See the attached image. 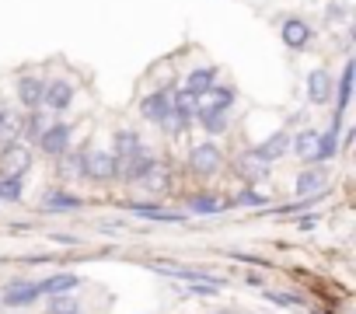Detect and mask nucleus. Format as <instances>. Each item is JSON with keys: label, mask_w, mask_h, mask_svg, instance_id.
<instances>
[{"label": "nucleus", "mask_w": 356, "mask_h": 314, "mask_svg": "<svg viewBox=\"0 0 356 314\" xmlns=\"http://www.w3.org/2000/svg\"><path fill=\"white\" fill-rule=\"evenodd\" d=\"M35 165V150L18 140V136H8L0 140V175H29Z\"/></svg>", "instance_id": "nucleus-1"}, {"label": "nucleus", "mask_w": 356, "mask_h": 314, "mask_svg": "<svg viewBox=\"0 0 356 314\" xmlns=\"http://www.w3.org/2000/svg\"><path fill=\"white\" fill-rule=\"evenodd\" d=\"M157 161H161V157H157L147 143H140L133 154L119 157V179H115V182H122V185H140V182H143V175H147Z\"/></svg>", "instance_id": "nucleus-2"}, {"label": "nucleus", "mask_w": 356, "mask_h": 314, "mask_svg": "<svg viewBox=\"0 0 356 314\" xmlns=\"http://www.w3.org/2000/svg\"><path fill=\"white\" fill-rule=\"evenodd\" d=\"M186 165H189V172H193V175L210 179V175H217V172L224 168V147H220V143H213V140H203V143L189 147Z\"/></svg>", "instance_id": "nucleus-3"}, {"label": "nucleus", "mask_w": 356, "mask_h": 314, "mask_svg": "<svg viewBox=\"0 0 356 314\" xmlns=\"http://www.w3.org/2000/svg\"><path fill=\"white\" fill-rule=\"evenodd\" d=\"M115 179H119V157H115L112 150L91 147V150H88V165H84V182L112 185Z\"/></svg>", "instance_id": "nucleus-4"}, {"label": "nucleus", "mask_w": 356, "mask_h": 314, "mask_svg": "<svg viewBox=\"0 0 356 314\" xmlns=\"http://www.w3.org/2000/svg\"><path fill=\"white\" fill-rule=\"evenodd\" d=\"M70 147H74V122H63V119H53L42 129V136L35 140V150L46 154V157H53V161H56L63 150H70Z\"/></svg>", "instance_id": "nucleus-5"}, {"label": "nucleus", "mask_w": 356, "mask_h": 314, "mask_svg": "<svg viewBox=\"0 0 356 314\" xmlns=\"http://www.w3.org/2000/svg\"><path fill=\"white\" fill-rule=\"evenodd\" d=\"M140 115H143V122H150L157 129H168V122H171V88H157V91L143 94L140 98Z\"/></svg>", "instance_id": "nucleus-6"}, {"label": "nucleus", "mask_w": 356, "mask_h": 314, "mask_svg": "<svg viewBox=\"0 0 356 314\" xmlns=\"http://www.w3.org/2000/svg\"><path fill=\"white\" fill-rule=\"evenodd\" d=\"M280 39H283L286 49L304 53V49L314 42V25H311L307 18H300V15H290V18L280 22Z\"/></svg>", "instance_id": "nucleus-7"}, {"label": "nucleus", "mask_w": 356, "mask_h": 314, "mask_svg": "<svg viewBox=\"0 0 356 314\" xmlns=\"http://www.w3.org/2000/svg\"><path fill=\"white\" fill-rule=\"evenodd\" d=\"M74 98H77V88H74L67 77H53V81H46L42 108H46L49 115H60V112H67V108L74 105Z\"/></svg>", "instance_id": "nucleus-8"}, {"label": "nucleus", "mask_w": 356, "mask_h": 314, "mask_svg": "<svg viewBox=\"0 0 356 314\" xmlns=\"http://www.w3.org/2000/svg\"><path fill=\"white\" fill-rule=\"evenodd\" d=\"M88 150H91V143H81V147H70L56 157V179L60 182H84Z\"/></svg>", "instance_id": "nucleus-9"}, {"label": "nucleus", "mask_w": 356, "mask_h": 314, "mask_svg": "<svg viewBox=\"0 0 356 314\" xmlns=\"http://www.w3.org/2000/svg\"><path fill=\"white\" fill-rule=\"evenodd\" d=\"M248 154L255 157V161H262V165H276V161H283V157L290 154V129H276L273 136H266L262 143H255V147H248Z\"/></svg>", "instance_id": "nucleus-10"}, {"label": "nucleus", "mask_w": 356, "mask_h": 314, "mask_svg": "<svg viewBox=\"0 0 356 314\" xmlns=\"http://www.w3.org/2000/svg\"><path fill=\"white\" fill-rule=\"evenodd\" d=\"M293 192H297V199L328 192V165H304L293 179Z\"/></svg>", "instance_id": "nucleus-11"}, {"label": "nucleus", "mask_w": 356, "mask_h": 314, "mask_svg": "<svg viewBox=\"0 0 356 314\" xmlns=\"http://www.w3.org/2000/svg\"><path fill=\"white\" fill-rule=\"evenodd\" d=\"M42 300V293H39V283L35 279H11L4 290H0V304L4 307H32V304H39Z\"/></svg>", "instance_id": "nucleus-12"}, {"label": "nucleus", "mask_w": 356, "mask_h": 314, "mask_svg": "<svg viewBox=\"0 0 356 314\" xmlns=\"http://www.w3.org/2000/svg\"><path fill=\"white\" fill-rule=\"evenodd\" d=\"M126 213H133L140 220H150V224H186V213L168 210L161 203H147V199H129L126 203Z\"/></svg>", "instance_id": "nucleus-13"}, {"label": "nucleus", "mask_w": 356, "mask_h": 314, "mask_svg": "<svg viewBox=\"0 0 356 314\" xmlns=\"http://www.w3.org/2000/svg\"><path fill=\"white\" fill-rule=\"evenodd\" d=\"M227 196L220 192H189L186 196V217H220L227 213Z\"/></svg>", "instance_id": "nucleus-14"}, {"label": "nucleus", "mask_w": 356, "mask_h": 314, "mask_svg": "<svg viewBox=\"0 0 356 314\" xmlns=\"http://www.w3.org/2000/svg\"><path fill=\"white\" fill-rule=\"evenodd\" d=\"M332 94H335V81H332L328 67H311L307 70V101L314 108H325L332 101Z\"/></svg>", "instance_id": "nucleus-15"}, {"label": "nucleus", "mask_w": 356, "mask_h": 314, "mask_svg": "<svg viewBox=\"0 0 356 314\" xmlns=\"http://www.w3.org/2000/svg\"><path fill=\"white\" fill-rule=\"evenodd\" d=\"M342 122L346 115H335L332 126L325 133H318V147H314V157H311V165H328L339 157V133H342Z\"/></svg>", "instance_id": "nucleus-16"}, {"label": "nucleus", "mask_w": 356, "mask_h": 314, "mask_svg": "<svg viewBox=\"0 0 356 314\" xmlns=\"http://www.w3.org/2000/svg\"><path fill=\"white\" fill-rule=\"evenodd\" d=\"M81 206H84V199H81L77 192L60 189V185L46 189L42 199H39V210H42V213H74V210H81Z\"/></svg>", "instance_id": "nucleus-17"}, {"label": "nucleus", "mask_w": 356, "mask_h": 314, "mask_svg": "<svg viewBox=\"0 0 356 314\" xmlns=\"http://www.w3.org/2000/svg\"><path fill=\"white\" fill-rule=\"evenodd\" d=\"M39 283V293L42 297H56V293H77L81 286H84V279L77 276V272H67V269H60V272H49V276H42V279H35Z\"/></svg>", "instance_id": "nucleus-18"}, {"label": "nucleus", "mask_w": 356, "mask_h": 314, "mask_svg": "<svg viewBox=\"0 0 356 314\" xmlns=\"http://www.w3.org/2000/svg\"><path fill=\"white\" fill-rule=\"evenodd\" d=\"M42 91H46V81L35 77V74H25V77H18V84H15V98H18V105H22L25 112L42 108Z\"/></svg>", "instance_id": "nucleus-19"}, {"label": "nucleus", "mask_w": 356, "mask_h": 314, "mask_svg": "<svg viewBox=\"0 0 356 314\" xmlns=\"http://www.w3.org/2000/svg\"><path fill=\"white\" fill-rule=\"evenodd\" d=\"M53 122V115L46 112V108H32V112H25L22 119H18V140H25L29 147H35V140L42 136V129Z\"/></svg>", "instance_id": "nucleus-20"}, {"label": "nucleus", "mask_w": 356, "mask_h": 314, "mask_svg": "<svg viewBox=\"0 0 356 314\" xmlns=\"http://www.w3.org/2000/svg\"><path fill=\"white\" fill-rule=\"evenodd\" d=\"M234 105H238V88L234 84H213L200 98V108H213V112H231Z\"/></svg>", "instance_id": "nucleus-21"}, {"label": "nucleus", "mask_w": 356, "mask_h": 314, "mask_svg": "<svg viewBox=\"0 0 356 314\" xmlns=\"http://www.w3.org/2000/svg\"><path fill=\"white\" fill-rule=\"evenodd\" d=\"M234 175L245 182V185H259V182H266L269 179V165H262V161H255V157L245 150L241 157H238V161H234Z\"/></svg>", "instance_id": "nucleus-22"}, {"label": "nucleus", "mask_w": 356, "mask_h": 314, "mask_svg": "<svg viewBox=\"0 0 356 314\" xmlns=\"http://www.w3.org/2000/svg\"><path fill=\"white\" fill-rule=\"evenodd\" d=\"M314 147H318V129H314V126H300L297 133H290V154L297 157V161L311 165Z\"/></svg>", "instance_id": "nucleus-23"}, {"label": "nucleus", "mask_w": 356, "mask_h": 314, "mask_svg": "<svg viewBox=\"0 0 356 314\" xmlns=\"http://www.w3.org/2000/svg\"><path fill=\"white\" fill-rule=\"evenodd\" d=\"M353 74H356V63L346 60V63H342V74H339V84H335V94H332L335 115H346V108H349V101H353Z\"/></svg>", "instance_id": "nucleus-24"}, {"label": "nucleus", "mask_w": 356, "mask_h": 314, "mask_svg": "<svg viewBox=\"0 0 356 314\" xmlns=\"http://www.w3.org/2000/svg\"><path fill=\"white\" fill-rule=\"evenodd\" d=\"M213 84H217V67H193V70L186 74V84H182V88H189L196 98H203Z\"/></svg>", "instance_id": "nucleus-25"}, {"label": "nucleus", "mask_w": 356, "mask_h": 314, "mask_svg": "<svg viewBox=\"0 0 356 314\" xmlns=\"http://www.w3.org/2000/svg\"><path fill=\"white\" fill-rule=\"evenodd\" d=\"M196 126H200L203 133H210V136H220V133H227V126H231V112L196 108Z\"/></svg>", "instance_id": "nucleus-26"}, {"label": "nucleus", "mask_w": 356, "mask_h": 314, "mask_svg": "<svg viewBox=\"0 0 356 314\" xmlns=\"http://www.w3.org/2000/svg\"><path fill=\"white\" fill-rule=\"evenodd\" d=\"M143 143V136H140V129H133V126H119L115 133H112V154L115 157H126V154H133L136 147Z\"/></svg>", "instance_id": "nucleus-27"}, {"label": "nucleus", "mask_w": 356, "mask_h": 314, "mask_svg": "<svg viewBox=\"0 0 356 314\" xmlns=\"http://www.w3.org/2000/svg\"><path fill=\"white\" fill-rule=\"evenodd\" d=\"M321 199H325V192H321V196H304V199L283 203V206H276V210H273V217L286 220V217H300V213H311V210H314V203H321Z\"/></svg>", "instance_id": "nucleus-28"}, {"label": "nucleus", "mask_w": 356, "mask_h": 314, "mask_svg": "<svg viewBox=\"0 0 356 314\" xmlns=\"http://www.w3.org/2000/svg\"><path fill=\"white\" fill-rule=\"evenodd\" d=\"M25 175H0V203H22Z\"/></svg>", "instance_id": "nucleus-29"}, {"label": "nucleus", "mask_w": 356, "mask_h": 314, "mask_svg": "<svg viewBox=\"0 0 356 314\" xmlns=\"http://www.w3.org/2000/svg\"><path fill=\"white\" fill-rule=\"evenodd\" d=\"M70 311H81V297H77V293L46 297V314H70Z\"/></svg>", "instance_id": "nucleus-30"}, {"label": "nucleus", "mask_w": 356, "mask_h": 314, "mask_svg": "<svg viewBox=\"0 0 356 314\" xmlns=\"http://www.w3.org/2000/svg\"><path fill=\"white\" fill-rule=\"evenodd\" d=\"M224 286L220 283H182L178 286V297H186V300H196V297H220Z\"/></svg>", "instance_id": "nucleus-31"}, {"label": "nucleus", "mask_w": 356, "mask_h": 314, "mask_svg": "<svg viewBox=\"0 0 356 314\" xmlns=\"http://www.w3.org/2000/svg\"><path fill=\"white\" fill-rule=\"evenodd\" d=\"M168 182H171V179H168V168H164V165L157 161V165H154V168H150V172L143 175V182H140V185H143L147 192H154V196H161V192L168 189Z\"/></svg>", "instance_id": "nucleus-32"}, {"label": "nucleus", "mask_w": 356, "mask_h": 314, "mask_svg": "<svg viewBox=\"0 0 356 314\" xmlns=\"http://www.w3.org/2000/svg\"><path fill=\"white\" fill-rule=\"evenodd\" d=\"M266 203H269V196L252 189V185H245L234 199H227V206H241V210H255V206H266Z\"/></svg>", "instance_id": "nucleus-33"}, {"label": "nucleus", "mask_w": 356, "mask_h": 314, "mask_svg": "<svg viewBox=\"0 0 356 314\" xmlns=\"http://www.w3.org/2000/svg\"><path fill=\"white\" fill-rule=\"evenodd\" d=\"M269 304H276V307H290V311H300L304 307V297L300 293H286V290H266L262 293Z\"/></svg>", "instance_id": "nucleus-34"}, {"label": "nucleus", "mask_w": 356, "mask_h": 314, "mask_svg": "<svg viewBox=\"0 0 356 314\" xmlns=\"http://www.w3.org/2000/svg\"><path fill=\"white\" fill-rule=\"evenodd\" d=\"M349 15H353V8L346 4V0H328V4H325V22H328V25L349 22Z\"/></svg>", "instance_id": "nucleus-35"}, {"label": "nucleus", "mask_w": 356, "mask_h": 314, "mask_svg": "<svg viewBox=\"0 0 356 314\" xmlns=\"http://www.w3.org/2000/svg\"><path fill=\"white\" fill-rule=\"evenodd\" d=\"M8 136H18V119L0 105V140H8Z\"/></svg>", "instance_id": "nucleus-36"}, {"label": "nucleus", "mask_w": 356, "mask_h": 314, "mask_svg": "<svg viewBox=\"0 0 356 314\" xmlns=\"http://www.w3.org/2000/svg\"><path fill=\"white\" fill-rule=\"evenodd\" d=\"M314 227H318V213H300V217H297V231H300V234H311Z\"/></svg>", "instance_id": "nucleus-37"}, {"label": "nucleus", "mask_w": 356, "mask_h": 314, "mask_svg": "<svg viewBox=\"0 0 356 314\" xmlns=\"http://www.w3.org/2000/svg\"><path fill=\"white\" fill-rule=\"evenodd\" d=\"M53 241H60V245H81V238H74V234H49Z\"/></svg>", "instance_id": "nucleus-38"}, {"label": "nucleus", "mask_w": 356, "mask_h": 314, "mask_svg": "<svg viewBox=\"0 0 356 314\" xmlns=\"http://www.w3.org/2000/svg\"><path fill=\"white\" fill-rule=\"evenodd\" d=\"M245 283H248V286H262V276H259V272H248Z\"/></svg>", "instance_id": "nucleus-39"}, {"label": "nucleus", "mask_w": 356, "mask_h": 314, "mask_svg": "<svg viewBox=\"0 0 356 314\" xmlns=\"http://www.w3.org/2000/svg\"><path fill=\"white\" fill-rule=\"evenodd\" d=\"M311 314H332V311H325V307H314V311H311Z\"/></svg>", "instance_id": "nucleus-40"}, {"label": "nucleus", "mask_w": 356, "mask_h": 314, "mask_svg": "<svg viewBox=\"0 0 356 314\" xmlns=\"http://www.w3.org/2000/svg\"><path fill=\"white\" fill-rule=\"evenodd\" d=\"M70 314H84V311H70Z\"/></svg>", "instance_id": "nucleus-41"}, {"label": "nucleus", "mask_w": 356, "mask_h": 314, "mask_svg": "<svg viewBox=\"0 0 356 314\" xmlns=\"http://www.w3.org/2000/svg\"><path fill=\"white\" fill-rule=\"evenodd\" d=\"M224 314H234V311H224Z\"/></svg>", "instance_id": "nucleus-42"}]
</instances>
